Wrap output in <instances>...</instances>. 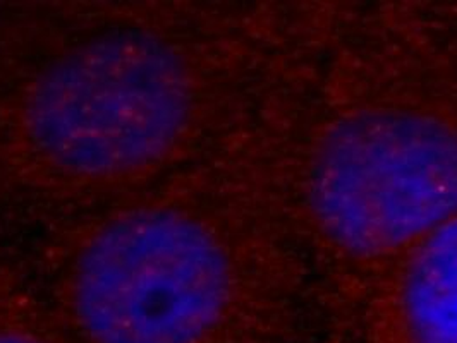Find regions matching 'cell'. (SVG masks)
<instances>
[{
  "mask_svg": "<svg viewBox=\"0 0 457 343\" xmlns=\"http://www.w3.org/2000/svg\"><path fill=\"white\" fill-rule=\"evenodd\" d=\"M0 343H52L44 335L20 328V326H0Z\"/></svg>",
  "mask_w": 457,
  "mask_h": 343,
  "instance_id": "obj_5",
  "label": "cell"
},
{
  "mask_svg": "<svg viewBox=\"0 0 457 343\" xmlns=\"http://www.w3.org/2000/svg\"><path fill=\"white\" fill-rule=\"evenodd\" d=\"M403 314L410 343H457V216L435 230L414 256Z\"/></svg>",
  "mask_w": 457,
  "mask_h": 343,
  "instance_id": "obj_4",
  "label": "cell"
},
{
  "mask_svg": "<svg viewBox=\"0 0 457 343\" xmlns=\"http://www.w3.org/2000/svg\"><path fill=\"white\" fill-rule=\"evenodd\" d=\"M187 109L178 57L154 38L122 33L76 48L48 69L29 98L28 127L57 165L112 176L162 159Z\"/></svg>",
  "mask_w": 457,
  "mask_h": 343,
  "instance_id": "obj_1",
  "label": "cell"
},
{
  "mask_svg": "<svg viewBox=\"0 0 457 343\" xmlns=\"http://www.w3.org/2000/svg\"><path fill=\"white\" fill-rule=\"evenodd\" d=\"M228 300L224 252L198 224L170 211L115 220L74 274V316L92 343H208Z\"/></svg>",
  "mask_w": 457,
  "mask_h": 343,
  "instance_id": "obj_2",
  "label": "cell"
},
{
  "mask_svg": "<svg viewBox=\"0 0 457 343\" xmlns=\"http://www.w3.org/2000/svg\"><path fill=\"white\" fill-rule=\"evenodd\" d=\"M321 229L354 252H384L457 213V136L406 112H368L323 139L312 167Z\"/></svg>",
  "mask_w": 457,
  "mask_h": 343,
  "instance_id": "obj_3",
  "label": "cell"
}]
</instances>
